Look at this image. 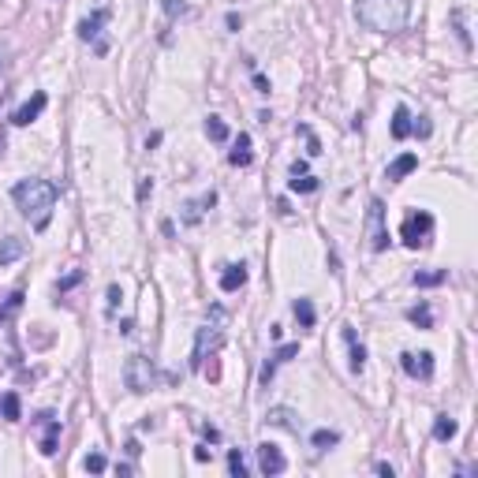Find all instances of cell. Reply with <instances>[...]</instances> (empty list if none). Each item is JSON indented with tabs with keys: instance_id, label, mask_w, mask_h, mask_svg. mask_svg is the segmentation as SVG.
Masks as SVG:
<instances>
[{
	"instance_id": "43",
	"label": "cell",
	"mask_w": 478,
	"mask_h": 478,
	"mask_svg": "<svg viewBox=\"0 0 478 478\" xmlns=\"http://www.w3.org/2000/svg\"><path fill=\"white\" fill-rule=\"evenodd\" d=\"M4 57H8V45L0 41V68H4Z\"/></svg>"
},
{
	"instance_id": "6",
	"label": "cell",
	"mask_w": 478,
	"mask_h": 478,
	"mask_svg": "<svg viewBox=\"0 0 478 478\" xmlns=\"http://www.w3.org/2000/svg\"><path fill=\"white\" fill-rule=\"evenodd\" d=\"M366 243L370 251H385L389 247V228H385V202L370 198V209H366Z\"/></svg>"
},
{
	"instance_id": "34",
	"label": "cell",
	"mask_w": 478,
	"mask_h": 478,
	"mask_svg": "<svg viewBox=\"0 0 478 478\" xmlns=\"http://www.w3.org/2000/svg\"><path fill=\"white\" fill-rule=\"evenodd\" d=\"M411 135H419V139H430V120H426V116L411 120Z\"/></svg>"
},
{
	"instance_id": "28",
	"label": "cell",
	"mask_w": 478,
	"mask_h": 478,
	"mask_svg": "<svg viewBox=\"0 0 478 478\" xmlns=\"http://www.w3.org/2000/svg\"><path fill=\"white\" fill-rule=\"evenodd\" d=\"M206 135H209V139H213V142H224V139H228V127H224V120H220V116H209V120H206Z\"/></svg>"
},
{
	"instance_id": "23",
	"label": "cell",
	"mask_w": 478,
	"mask_h": 478,
	"mask_svg": "<svg viewBox=\"0 0 478 478\" xmlns=\"http://www.w3.org/2000/svg\"><path fill=\"white\" fill-rule=\"evenodd\" d=\"M408 321H415L419 329H434V314H430V307H426V303L411 307V310H408Z\"/></svg>"
},
{
	"instance_id": "35",
	"label": "cell",
	"mask_w": 478,
	"mask_h": 478,
	"mask_svg": "<svg viewBox=\"0 0 478 478\" xmlns=\"http://www.w3.org/2000/svg\"><path fill=\"white\" fill-rule=\"evenodd\" d=\"M299 131L307 135V153H310V157H318V153H321V142L314 139V131H310V127H299Z\"/></svg>"
},
{
	"instance_id": "33",
	"label": "cell",
	"mask_w": 478,
	"mask_h": 478,
	"mask_svg": "<svg viewBox=\"0 0 478 478\" xmlns=\"http://www.w3.org/2000/svg\"><path fill=\"white\" fill-rule=\"evenodd\" d=\"M452 26H456V34H459V41H463V49H471V34L463 30V15L452 12Z\"/></svg>"
},
{
	"instance_id": "25",
	"label": "cell",
	"mask_w": 478,
	"mask_h": 478,
	"mask_svg": "<svg viewBox=\"0 0 478 478\" xmlns=\"http://www.w3.org/2000/svg\"><path fill=\"white\" fill-rule=\"evenodd\" d=\"M310 445L314 448H333V445H340V434L336 430H314V434H310Z\"/></svg>"
},
{
	"instance_id": "22",
	"label": "cell",
	"mask_w": 478,
	"mask_h": 478,
	"mask_svg": "<svg viewBox=\"0 0 478 478\" xmlns=\"http://www.w3.org/2000/svg\"><path fill=\"white\" fill-rule=\"evenodd\" d=\"M445 280H448V269H430V273H415V277H411L415 288H437V284H445Z\"/></svg>"
},
{
	"instance_id": "39",
	"label": "cell",
	"mask_w": 478,
	"mask_h": 478,
	"mask_svg": "<svg viewBox=\"0 0 478 478\" xmlns=\"http://www.w3.org/2000/svg\"><path fill=\"white\" fill-rule=\"evenodd\" d=\"M254 86H258V94H269V79L265 75H254Z\"/></svg>"
},
{
	"instance_id": "30",
	"label": "cell",
	"mask_w": 478,
	"mask_h": 478,
	"mask_svg": "<svg viewBox=\"0 0 478 478\" xmlns=\"http://www.w3.org/2000/svg\"><path fill=\"white\" fill-rule=\"evenodd\" d=\"M288 187L299 191V195H310V191H318V176H307V172H303V176H291Z\"/></svg>"
},
{
	"instance_id": "16",
	"label": "cell",
	"mask_w": 478,
	"mask_h": 478,
	"mask_svg": "<svg viewBox=\"0 0 478 478\" xmlns=\"http://www.w3.org/2000/svg\"><path fill=\"white\" fill-rule=\"evenodd\" d=\"M344 340H347V352H352V374H363L366 370V347L358 344L352 325H344Z\"/></svg>"
},
{
	"instance_id": "38",
	"label": "cell",
	"mask_w": 478,
	"mask_h": 478,
	"mask_svg": "<svg viewBox=\"0 0 478 478\" xmlns=\"http://www.w3.org/2000/svg\"><path fill=\"white\" fill-rule=\"evenodd\" d=\"M153 195V176H142V183H139V202H146Z\"/></svg>"
},
{
	"instance_id": "1",
	"label": "cell",
	"mask_w": 478,
	"mask_h": 478,
	"mask_svg": "<svg viewBox=\"0 0 478 478\" xmlns=\"http://www.w3.org/2000/svg\"><path fill=\"white\" fill-rule=\"evenodd\" d=\"M57 198H60V191H57V183H49V180H19L12 187L15 209H19L23 217H30L38 232L49 224V213H52V206H57Z\"/></svg>"
},
{
	"instance_id": "29",
	"label": "cell",
	"mask_w": 478,
	"mask_h": 478,
	"mask_svg": "<svg viewBox=\"0 0 478 478\" xmlns=\"http://www.w3.org/2000/svg\"><path fill=\"white\" fill-rule=\"evenodd\" d=\"M19 307H23V291H12V296H8V303L0 307V325H4V321L12 318V314H19Z\"/></svg>"
},
{
	"instance_id": "5",
	"label": "cell",
	"mask_w": 478,
	"mask_h": 478,
	"mask_svg": "<svg viewBox=\"0 0 478 478\" xmlns=\"http://www.w3.org/2000/svg\"><path fill=\"white\" fill-rule=\"evenodd\" d=\"M430 236H434V217L426 213V209H415V213H408L400 228V239L411 247V251H419V247H430Z\"/></svg>"
},
{
	"instance_id": "12",
	"label": "cell",
	"mask_w": 478,
	"mask_h": 478,
	"mask_svg": "<svg viewBox=\"0 0 478 478\" xmlns=\"http://www.w3.org/2000/svg\"><path fill=\"white\" fill-rule=\"evenodd\" d=\"M296 355H299V344H280L277 352L265 358V366H262V385H269V381H273V374H277V366H280V363H288V358H296Z\"/></svg>"
},
{
	"instance_id": "2",
	"label": "cell",
	"mask_w": 478,
	"mask_h": 478,
	"mask_svg": "<svg viewBox=\"0 0 478 478\" xmlns=\"http://www.w3.org/2000/svg\"><path fill=\"white\" fill-rule=\"evenodd\" d=\"M355 19L374 34H400V30H408L411 0H358Z\"/></svg>"
},
{
	"instance_id": "10",
	"label": "cell",
	"mask_w": 478,
	"mask_h": 478,
	"mask_svg": "<svg viewBox=\"0 0 478 478\" xmlns=\"http://www.w3.org/2000/svg\"><path fill=\"white\" fill-rule=\"evenodd\" d=\"M45 105H49V94H41V90H38V94H34L30 101H23V105L12 113V124H15V127H30L34 120L41 116V108H45Z\"/></svg>"
},
{
	"instance_id": "31",
	"label": "cell",
	"mask_w": 478,
	"mask_h": 478,
	"mask_svg": "<svg viewBox=\"0 0 478 478\" xmlns=\"http://www.w3.org/2000/svg\"><path fill=\"white\" fill-rule=\"evenodd\" d=\"M82 467H86L90 475H101V471H105V467H108V459L101 456V452H90L86 459H82Z\"/></svg>"
},
{
	"instance_id": "37",
	"label": "cell",
	"mask_w": 478,
	"mask_h": 478,
	"mask_svg": "<svg viewBox=\"0 0 478 478\" xmlns=\"http://www.w3.org/2000/svg\"><path fill=\"white\" fill-rule=\"evenodd\" d=\"M79 280H82V273H79V269H75V273H68V277H64V280H57V291H71Z\"/></svg>"
},
{
	"instance_id": "20",
	"label": "cell",
	"mask_w": 478,
	"mask_h": 478,
	"mask_svg": "<svg viewBox=\"0 0 478 478\" xmlns=\"http://www.w3.org/2000/svg\"><path fill=\"white\" fill-rule=\"evenodd\" d=\"M411 135V108L408 105H396V113H392V139L403 142Z\"/></svg>"
},
{
	"instance_id": "7",
	"label": "cell",
	"mask_w": 478,
	"mask_h": 478,
	"mask_svg": "<svg viewBox=\"0 0 478 478\" xmlns=\"http://www.w3.org/2000/svg\"><path fill=\"white\" fill-rule=\"evenodd\" d=\"M105 19H108V8H97L90 19L79 23V38H82V41H94V52H97V57H105V52H108V41L101 38V26H105Z\"/></svg>"
},
{
	"instance_id": "27",
	"label": "cell",
	"mask_w": 478,
	"mask_h": 478,
	"mask_svg": "<svg viewBox=\"0 0 478 478\" xmlns=\"http://www.w3.org/2000/svg\"><path fill=\"white\" fill-rule=\"evenodd\" d=\"M228 471H232L236 478H247V471H251V467H247V456L239 452V448H232V452H228Z\"/></svg>"
},
{
	"instance_id": "13",
	"label": "cell",
	"mask_w": 478,
	"mask_h": 478,
	"mask_svg": "<svg viewBox=\"0 0 478 478\" xmlns=\"http://www.w3.org/2000/svg\"><path fill=\"white\" fill-rule=\"evenodd\" d=\"M213 202H217V195H213V191H206V195H202V198L187 202V206H183V224H198V220H202V213H206V209H213Z\"/></svg>"
},
{
	"instance_id": "18",
	"label": "cell",
	"mask_w": 478,
	"mask_h": 478,
	"mask_svg": "<svg viewBox=\"0 0 478 478\" xmlns=\"http://www.w3.org/2000/svg\"><path fill=\"white\" fill-rule=\"evenodd\" d=\"M23 239L19 236H8V239H0V269H4V265H12V262H19L23 258Z\"/></svg>"
},
{
	"instance_id": "4",
	"label": "cell",
	"mask_w": 478,
	"mask_h": 478,
	"mask_svg": "<svg viewBox=\"0 0 478 478\" xmlns=\"http://www.w3.org/2000/svg\"><path fill=\"white\" fill-rule=\"evenodd\" d=\"M124 385L131 392H150L153 385H157V366H153L146 355H127V363H124Z\"/></svg>"
},
{
	"instance_id": "41",
	"label": "cell",
	"mask_w": 478,
	"mask_h": 478,
	"mask_svg": "<svg viewBox=\"0 0 478 478\" xmlns=\"http://www.w3.org/2000/svg\"><path fill=\"white\" fill-rule=\"evenodd\" d=\"M224 23H228V30H239V26H243V19H239L236 12H228V19H224Z\"/></svg>"
},
{
	"instance_id": "32",
	"label": "cell",
	"mask_w": 478,
	"mask_h": 478,
	"mask_svg": "<svg viewBox=\"0 0 478 478\" xmlns=\"http://www.w3.org/2000/svg\"><path fill=\"white\" fill-rule=\"evenodd\" d=\"M161 8H164V15H169V19L187 15V4H183V0H161Z\"/></svg>"
},
{
	"instance_id": "15",
	"label": "cell",
	"mask_w": 478,
	"mask_h": 478,
	"mask_svg": "<svg viewBox=\"0 0 478 478\" xmlns=\"http://www.w3.org/2000/svg\"><path fill=\"white\" fill-rule=\"evenodd\" d=\"M265 422H269V426L288 430V434H299V422H296V411H291V408H269V411H265Z\"/></svg>"
},
{
	"instance_id": "21",
	"label": "cell",
	"mask_w": 478,
	"mask_h": 478,
	"mask_svg": "<svg viewBox=\"0 0 478 478\" xmlns=\"http://www.w3.org/2000/svg\"><path fill=\"white\" fill-rule=\"evenodd\" d=\"M456 434H459V422H456L452 415H437V419H434V437H437V441H452Z\"/></svg>"
},
{
	"instance_id": "3",
	"label": "cell",
	"mask_w": 478,
	"mask_h": 478,
	"mask_svg": "<svg viewBox=\"0 0 478 478\" xmlns=\"http://www.w3.org/2000/svg\"><path fill=\"white\" fill-rule=\"evenodd\" d=\"M220 318H224V310L213 307V325H202L198 333H195V352H191V370H202V363H206V355L209 352H217L220 347V340H224V329H220Z\"/></svg>"
},
{
	"instance_id": "11",
	"label": "cell",
	"mask_w": 478,
	"mask_h": 478,
	"mask_svg": "<svg viewBox=\"0 0 478 478\" xmlns=\"http://www.w3.org/2000/svg\"><path fill=\"white\" fill-rule=\"evenodd\" d=\"M38 426H41V452L45 456H57V445H60V419H52L49 411L38 415Z\"/></svg>"
},
{
	"instance_id": "24",
	"label": "cell",
	"mask_w": 478,
	"mask_h": 478,
	"mask_svg": "<svg viewBox=\"0 0 478 478\" xmlns=\"http://www.w3.org/2000/svg\"><path fill=\"white\" fill-rule=\"evenodd\" d=\"M296 318H299V325L303 329H314V307H310V299H296Z\"/></svg>"
},
{
	"instance_id": "9",
	"label": "cell",
	"mask_w": 478,
	"mask_h": 478,
	"mask_svg": "<svg viewBox=\"0 0 478 478\" xmlns=\"http://www.w3.org/2000/svg\"><path fill=\"white\" fill-rule=\"evenodd\" d=\"M254 452H258V467H262V475L277 478V475L288 471V459H284V452H280L277 445H269V441H265V445H258Z\"/></svg>"
},
{
	"instance_id": "19",
	"label": "cell",
	"mask_w": 478,
	"mask_h": 478,
	"mask_svg": "<svg viewBox=\"0 0 478 478\" xmlns=\"http://www.w3.org/2000/svg\"><path fill=\"white\" fill-rule=\"evenodd\" d=\"M251 161H254V153H251V135H239V139H236V150L228 153V164H236V169H247Z\"/></svg>"
},
{
	"instance_id": "26",
	"label": "cell",
	"mask_w": 478,
	"mask_h": 478,
	"mask_svg": "<svg viewBox=\"0 0 478 478\" xmlns=\"http://www.w3.org/2000/svg\"><path fill=\"white\" fill-rule=\"evenodd\" d=\"M0 408H4V419L8 422H19L23 419V408H19V396H15V392H8V396L0 400Z\"/></svg>"
},
{
	"instance_id": "40",
	"label": "cell",
	"mask_w": 478,
	"mask_h": 478,
	"mask_svg": "<svg viewBox=\"0 0 478 478\" xmlns=\"http://www.w3.org/2000/svg\"><path fill=\"white\" fill-rule=\"evenodd\" d=\"M374 471H378V475H385V478H392V475H396V467H392V463H378V467H374Z\"/></svg>"
},
{
	"instance_id": "36",
	"label": "cell",
	"mask_w": 478,
	"mask_h": 478,
	"mask_svg": "<svg viewBox=\"0 0 478 478\" xmlns=\"http://www.w3.org/2000/svg\"><path fill=\"white\" fill-rule=\"evenodd\" d=\"M120 299H124V291H120V284H108V314H116Z\"/></svg>"
},
{
	"instance_id": "14",
	"label": "cell",
	"mask_w": 478,
	"mask_h": 478,
	"mask_svg": "<svg viewBox=\"0 0 478 478\" xmlns=\"http://www.w3.org/2000/svg\"><path fill=\"white\" fill-rule=\"evenodd\" d=\"M415 169H419V153H400V157L392 161L389 169H385V180L396 183V180H403V176H411Z\"/></svg>"
},
{
	"instance_id": "8",
	"label": "cell",
	"mask_w": 478,
	"mask_h": 478,
	"mask_svg": "<svg viewBox=\"0 0 478 478\" xmlns=\"http://www.w3.org/2000/svg\"><path fill=\"white\" fill-rule=\"evenodd\" d=\"M400 366H403V374L408 378H419V381H430L434 378V355L430 352H403L400 355Z\"/></svg>"
},
{
	"instance_id": "17",
	"label": "cell",
	"mask_w": 478,
	"mask_h": 478,
	"mask_svg": "<svg viewBox=\"0 0 478 478\" xmlns=\"http://www.w3.org/2000/svg\"><path fill=\"white\" fill-rule=\"evenodd\" d=\"M247 284V265L236 262V265H224V273H220V291H239Z\"/></svg>"
},
{
	"instance_id": "42",
	"label": "cell",
	"mask_w": 478,
	"mask_h": 478,
	"mask_svg": "<svg viewBox=\"0 0 478 478\" xmlns=\"http://www.w3.org/2000/svg\"><path fill=\"white\" fill-rule=\"evenodd\" d=\"M153 146H161V131H153L150 139H146V150H153Z\"/></svg>"
}]
</instances>
